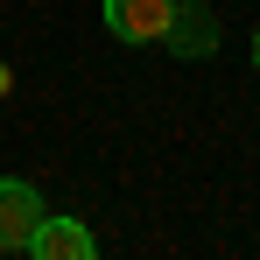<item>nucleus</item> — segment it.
<instances>
[{
	"instance_id": "1",
	"label": "nucleus",
	"mask_w": 260,
	"mask_h": 260,
	"mask_svg": "<svg viewBox=\"0 0 260 260\" xmlns=\"http://www.w3.org/2000/svg\"><path fill=\"white\" fill-rule=\"evenodd\" d=\"M43 225V197L21 176H0V253H28V232Z\"/></svg>"
},
{
	"instance_id": "2",
	"label": "nucleus",
	"mask_w": 260,
	"mask_h": 260,
	"mask_svg": "<svg viewBox=\"0 0 260 260\" xmlns=\"http://www.w3.org/2000/svg\"><path fill=\"white\" fill-rule=\"evenodd\" d=\"M162 43H169L183 63L211 56V49H218V21H211V7H204V0H176V7H169V28H162Z\"/></svg>"
},
{
	"instance_id": "3",
	"label": "nucleus",
	"mask_w": 260,
	"mask_h": 260,
	"mask_svg": "<svg viewBox=\"0 0 260 260\" xmlns=\"http://www.w3.org/2000/svg\"><path fill=\"white\" fill-rule=\"evenodd\" d=\"M169 7L176 0H106V28H113L120 43H162Z\"/></svg>"
},
{
	"instance_id": "4",
	"label": "nucleus",
	"mask_w": 260,
	"mask_h": 260,
	"mask_svg": "<svg viewBox=\"0 0 260 260\" xmlns=\"http://www.w3.org/2000/svg\"><path fill=\"white\" fill-rule=\"evenodd\" d=\"M28 253L36 260H91V225H78L63 211H43V225L28 232Z\"/></svg>"
},
{
	"instance_id": "5",
	"label": "nucleus",
	"mask_w": 260,
	"mask_h": 260,
	"mask_svg": "<svg viewBox=\"0 0 260 260\" xmlns=\"http://www.w3.org/2000/svg\"><path fill=\"white\" fill-rule=\"evenodd\" d=\"M7 91H14V71H7V63H0V99H7Z\"/></svg>"
},
{
	"instance_id": "6",
	"label": "nucleus",
	"mask_w": 260,
	"mask_h": 260,
	"mask_svg": "<svg viewBox=\"0 0 260 260\" xmlns=\"http://www.w3.org/2000/svg\"><path fill=\"white\" fill-rule=\"evenodd\" d=\"M253 71H260V28H253Z\"/></svg>"
}]
</instances>
